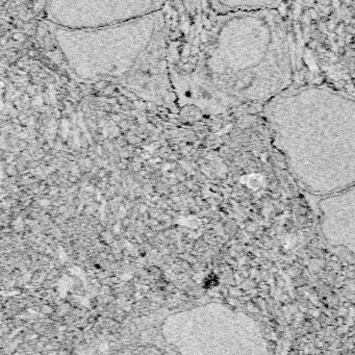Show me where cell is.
<instances>
[{
	"instance_id": "3",
	"label": "cell",
	"mask_w": 355,
	"mask_h": 355,
	"mask_svg": "<svg viewBox=\"0 0 355 355\" xmlns=\"http://www.w3.org/2000/svg\"><path fill=\"white\" fill-rule=\"evenodd\" d=\"M162 0H49V17L59 28H95L144 17Z\"/></svg>"
},
{
	"instance_id": "1",
	"label": "cell",
	"mask_w": 355,
	"mask_h": 355,
	"mask_svg": "<svg viewBox=\"0 0 355 355\" xmlns=\"http://www.w3.org/2000/svg\"><path fill=\"white\" fill-rule=\"evenodd\" d=\"M220 78H236L238 92L253 99L276 96L288 84L286 37L267 11L242 12L224 24L209 60Z\"/></svg>"
},
{
	"instance_id": "2",
	"label": "cell",
	"mask_w": 355,
	"mask_h": 355,
	"mask_svg": "<svg viewBox=\"0 0 355 355\" xmlns=\"http://www.w3.org/2000/svg\"><path fill=\"white\" fill-rule=\"evenodd\" d=\"M159 11L95 28L57 26L55 39L70 69L85 82L123 78L157 39Z\"/></svg>"
},
{
	"instance_id": "4",
	"label": "cell",
	"mask_w": 355,
	"mask_h": 355,
	"mask_svg": "<svg viewBox=\"0 0 355 355\" xmlns=\"http://www.w3.org/2000/svg\"><path fill=\"white\" fill-rule=\"evenodd\" d=\"M216 3L228 11L255 12L271 10L277 0H216Z\"/></svg>"
}]
</instances>
